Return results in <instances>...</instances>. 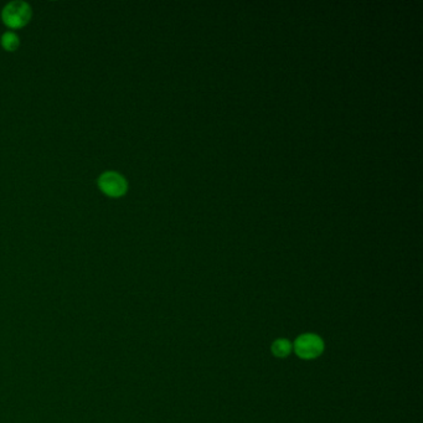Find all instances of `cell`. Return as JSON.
<instances>
[{
    "label": "cell",
    "mask_w": 423,
    "mask_h": 423,
    "mask_svg": "<svg viewBox=\"0 0 423 423\" xmlns=\"http://www.w3.org/2000/svg\"><path fill=\"white\" fill-rule=\"evenodd\" d=\"M290 350H292V345L286 339L276 341L274 345H272V351H274V355L278 356V357H284V356L288 355Z\"/></svg>",
    "instance_id": "5"
},
{
    "label": "cell",
    "mask_w": 423,
    "mask_h": 423,
    "mask_svg": "<svg viewBox=\"0 0 423 423\" xmlns=\"http://www.w3.org/2000/svg\"><path fill=\"white\" fill-rule=\"evenodd\" d=\"M97 185L104 195L114 199L124 197L128 191V181L125 176L116 171H104L97 179Z\"/></svg>",
    "instance_id": "2"
},
{
    "label": "cell",
    "mask_w": 423,
    "mask_h": 423,
    "mask_svg": "<svg viewBox=\"0 0 423 423\" xmlns=\"http://www.w3.org/2000/svg\"><path fill=\"white\" fill-rule=\"evenodd\" d=\"M1 20L9 29H21L30 23L32 18V8L24 0L9 1L1 11Z\"/></svg>",
    "instance_id": "1"
},
{
    "label": "cell",
    "mask_w": 423,
    "mask_h": 423,
    "mask_svg": "<svg viewBox=\"0 0 423 423\" xmlns=\"http://www.w3.org/2000/svg\"><path fill=\"white\" fill-rule=\"evenodd\" d=\"M20 37L16 31L8 30L0 37V45L8 52H14L20 47Z\"/></svg>",
    "instance_id": "4"
},
{
    "label": "cell",
    "mask_w": 423,
    "mask_h": 423,
    "mask_svg": "<svg viewBox=\"0 0 423 423\" xmlns=\"http://www.w3.org/2000/svg\"><path fill=\"white\" fill-rule=\"evenodd\" d=\"M295 350L302 359H314L324 350V343L319 336L314 334H305L295 341Z\"/></svg>",
    "instance_id": "3"
}]
</instances>
